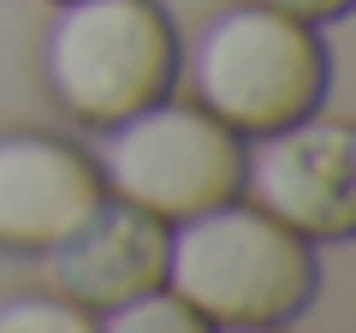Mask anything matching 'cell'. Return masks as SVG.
<instances>
[{"instance_id":"cell-1","label":"cell","mask_w":356,"mask_h":333,"mask_svg":"<svg viewBox=\"0 0 356 333\" xmlns=\"http://www.w3.org/2000/svg\"><path fill=\"white\" fill-rule=\"evenodd\" d=\"M321 286L315 244L255 203H220L166 232V292L208 327H267L309 309Z\"/></svg>"},{"instance_id":"cell-2","label":"cell","mask_w":356,"mask_h":333,"mask_svg":"<svg viewBox=\"0 0 356 333\" xmlns=\"http://www.w3.org/2000/svg\"><path fill=\"white\" fill-rule=\"evenodd\" d=\"M327 77L332 60L321 24L273 13L261 0H238L214 13L191 54L196 107H208L238 137H267V131H285L321 114Z\"/></svg>"},{"instance_id":"cell-3","label":"cell","mask_w":356,"mask_h":333,"mask_svg":"<svg viewBox=\"0 0 356 333\" xmlns=\"http://www.w3.org/2000/svg\"><path fill=\"white\" fill-rule=\"evenodd\" d=\"M48 90L77 125H119L178 84V30L161 0H60L42 42Z\"/></svg>"},{"instance_id":"cell-4","label":"cell","mask_w":356,"mask_h":333,"mask_svg":"<svg viewBox=\"0 0 356 333\" xmlns=\"http://www.w3.org/2000/svg\"><path fill=\"white\" fill-rule=\"evenodd\" d=\"M107 196L143 208L154 220H191L202 208H220L243 185V137L220 125L196 102H154L143 114L107 125V143L95 155Z\"/></svg>"},{"instance_id":"cell-5","label":"cell","mask_w":356,"mask_h":333,"mask_svg":"<svg viewBox=\"0 0 356 333\" xmlns=\"http://www.w3.org/2000/svg\"><path fill=\"white\" fill-rule=\"evenodd\" d=\"M350 179H356L350 125L309 114L285 131L255 137V149H243L238 196H250L280 226L303 232L309 244H332V238H350V226H356Z\"/></svg>"},{"instance_id":"cell-6","label":"cell","mask_w":356,"mask_h":333,"mask_svg":"<svg viewBox=\"0 0 356 333\" xmlns=\"http://www.w3.org/2000/svg\"><path fill=\"white\" fill-rule=\"evenodd\" d=\"M107 196L95 155L48 131L0 137V250H54Z\"/></svg>"},{"instance_id":"cell-7","label":"cell","mask_w":356,"mask_h":333,"mask_svg":"<svg viewBox=\"0 0 356 333\" xmlns=\"http://www.w3.org/2000/svg\"><path fill=\"white\" fill-rule=\"evenodd\" d=\"M42 256H48V286L65 304L107 316V309L166 286V220L119 203V196H102L95 215Z\"/></svg>"},{"instance_id":"cell-8","label":"cell","mask_w":356,"mask_h":333,"mask_svg":"<svg viewBox=\"0 0 356 333\" xmlns=\"http://www.w3.org/2000/svg\"><path fill=\"white\" fill-rule=\"evenodd\" d=\"M102 333H214V327L161 286V292H143V297H131V304L107 309Z\"/></svg>"},{"instance_id":"cell-9","label":"cell","mask_w":356,"mask_h":333,"mask_svg":"<svg viewBox=\"0 0 356 333\" xmlns=\"http://www.w3.org/2000/svg\"><path fill=\"white\" fill-rule=\"evenodd\" d=\"M0 333H102V321L54 292V297H6Z\"/></svg>"},{"instance_id":"cell-10","label":"cell","mask_w":356,"mask_h":333,"mask_svg":"<svg viewBox=\"0 0 356 333\" xmlns=\"http://www.w3.org/2000/svg\"><path fill=\"white\" fill-rule=\"evenodd\" d=\"M261 6L291 13V18H303V24H332V18L350 13V0H261Z\"/></svg>"},{"instance_id":"cell-11","label":"cell","mask_w":356,"mask_h":333,"mask_svg":"<svg viewBox=\"0 0 356 333\" xmlns=\"http://www.w3.org/2000/svg\"><path fill=\"white\" fill-rule=\"evenodd\" d=\"M214 333H285V321H267V327H214Z\"/></svg>"},{"instance_id":"cell-12","label":"cell","mask_w":356,"mask_h":333,"mask_svg":"<svg viewBox=\"0 0 356 333\" xmlns=\"http://www.w3.org/2000/svg\"><path fill=\"white\" fill-rule=\"evenodd\" d=\"M54 6H60V0H54Z\"/></svg>"}]
</instances>
